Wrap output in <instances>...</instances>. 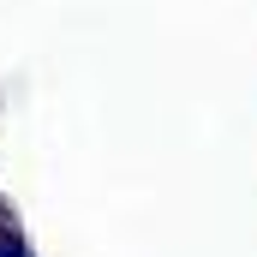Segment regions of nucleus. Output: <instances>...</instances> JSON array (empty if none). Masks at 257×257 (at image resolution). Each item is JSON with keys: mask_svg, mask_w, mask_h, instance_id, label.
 Returning a JSON list of instances; mask_svg holds the SVG:
<instances>
[{"mask_svg": "<svg viewBox=\"0 0 257 257\" xmlns=\"http://www.w3.org/2000/svg\"><path fill=\"white\" fill-rule=\"evenodd\" d=\"M0 257H36V245H30V233H24L18 209L6 203V192H0Z\"/></svg>", "mask_w": 257, "mask_h": 257, "instance_id": "1", "label": "nucleus"}]
</instances>
